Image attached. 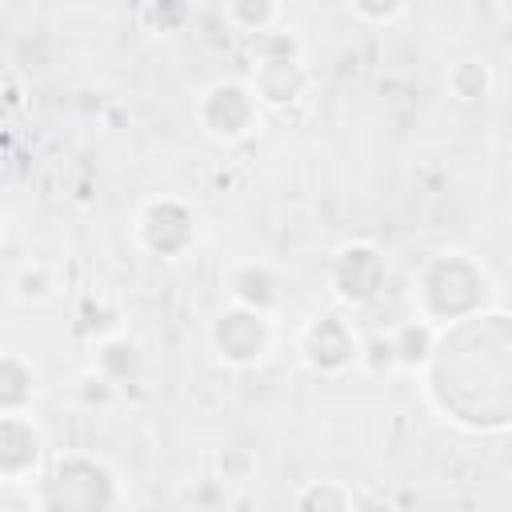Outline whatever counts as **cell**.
<instances>
[{
    "instance_id": "1",
    "label": "cell",
    "mask_w": 512,
    "mask_h": 512,
    "mask_svg": "<svg viewBox=\"0 0 512 512\" xmlns=\"http://www.w3.org/2000/svg\"><path fill=\"white\" fill-rule=\"evenodd\" d=\"M488 296H492L488 268L460 248H440L412 272V308L436 328H452L484 312Z\"/></svg>"
},
{
    "instance_id": "2",
    "label": "cell",
    "mask_w": 512,
    "mask_h": 512,
    "mask_svg": "<svg viewBox=\"0 0 512 512\" xmlns=\"http://www.w3.org/2000/svg\"><path fill=\"white\" fill-rule=\"evenodd\" d=\"M124 488L108 460L92 452H60L48 460V468L36 480L32 508L40 512H100L120 508Z\"/></svg>"
},
{
    "instance_id": "3",
    "label": "cell",
    "mask_w": 512,
    "mask_h": 512,
    "mask_svg": "<svg viewBox=\"0 0 512 512\" xmlns=\"http://www.w3.org/2000/svg\"><path fill=\"white\" fill-rule=\"evenodd\" d=\"M248 84L256 92V100L272 112H288L296 104L308 100L312 92V72L304 64V48L296 40V32L272 28L264 36L252 40V72Z\"/></svg>"
},
{
    "instance_id": "4",
    "label": "cell",
    "mask_w": 512,
    "mask_h": 512,
    "mask_svg": "<svg viewBox=\"0 0 512 512\" xmlns=\"http://www.w3.org/2000/svg\"><path fill=\"white\" fill-rule=\"evenodd\" d=\"M260 100L252 92L248 80H236V76H216L208 80L196 100H192V120L200 128L204 140L220 144V148H232V144H244L256 128H260Z\"/></svg>"
},
{
    "instance_id": "5",
    "label": "cell",
    "mask_w": 512,
    "mask_h": 512,
    "mask_svg": "<svg viewBox=\"0 0 512 512\" xmlns=\"http://www.w3.org/2000/svg\"><path fill=\"white\" fill-rule=\"evenodd\" d=\"M276 348V320L272 312H256L244 304H224L212 320H208V352L216 356V364L232 368V372H248L260 368Z\"/></svg>"
},
{
    "instance_id": "6",
    "label": "cell",
    "mask_w": 512,
    "mask_h": 512,
    "mask_svg": "<svg viewBox=\"0 0 512 512\" xmlns=\"http://www.w3.org/2000/svg\"><path fill=\"white\" fill-rule=\"evenodd\" d=\"M132 240L140 252L156 260H180L196 244V208L184 196L160 192L136 208Z\"/></svg>"
},
{
    "instance_id": "7",
    "label": "cell",
    "mask_w": 512,
    "mask_h": 512,
    "mask_svg": "<svg viewBox=\"0 0 512 512\" xmlns=\"http://www.w3.org/2000/svg\"><path fill=\"white\" fill-rule=\"evenodd\" d=\"M296 356L312 376H344L360 364L364 344L352 320H344L340 312H320L312 320H304V328L296 332Z\"/></svg>"
},
{
    "instance_id": "8",
    "label": "cell",
    "mask_w": 512,
    "mask_h": 512,
    "mask_svg": "<svg viewBox=\"0 0 512 512\" xmlns=\"http://www.w3.org/2000/svg\"><path fill=\"white\" fill-rule=\"evenodd\" d=\"M384 276H388L384 252L372 240H344L332 252L328 284H332V296L340 304H348V308L372 304L380 296V288H384Z\"/></svg>"
},
{
    "instance_id": "9",
    "label": "cell",
    "mask_w": 512,
    "mask_h": 512,
    "mask_svg": "<svg viewBox=\"0 0 512 512\" xmlns=\"http://www.w3.org/2000/svg\"><path fill=\"white\" fill-rule=\"evenodd\" d=\"M48 468V440L32 412H0V480L8 488L36 484Z\"/></svg>"
},
{
    "instance_id": "10",
    "label": "cell",
    "mask_w": 512,
    "mask_h": 512,
    "mask_svg": "<svg viewBox=\"0 0 512 512\" xmlns=\"http://www.w3.org/2000/svg\"><path fill=\"white\" fill-rule=\"evenodd\" d=\"M224 288H228L232 304H244V308H256V312H272V316H276V308L284 300L280 272L272 264H264V260H236L224 272Z\"/></svg>"
},
{
    "instance_id": "11",
    "label": "cell",
    "mask_w": 512,
    "mask_h": 512,
    "mask_svg": "<svg viewBox=\"0 0 512 512\" xmlns=\"http://www.w3.org/2000/svg\"><path fill=\"white\" fill-rule=\"evenodd\" d=\"M492 88H496V72L484 56H460L444 72V92L456 104H480L492 96Z\"/></svg>"
},
{
    "instance_id": "12",
    "label": "cell",
    "mask_w": 512,
    "mask_h": 512,
    "mask_svg": "<svg viewBox=\"0 0 512 512\" xmlns=\"http://www.w3.org/2000/svg\"><path fill=\"white\" fill-rule=\"evenodd\" d=\"M36 396V364L20 348L0 356V412H28Z\"/></svg>"
},
{
    "instance_id": "13",
    "label": "cell",
    "mask_w": 512,
    "mask_h": 512,
    "mask_svg": "<svg viewBox=\"0 0 512 512\" xmlns=\"http://www.w3.org/2000/svg\"><path fill=\"white\" fill-rule=\"evenodd\" d=\"M388 340H392V352H396V368L416 372V368H428V360L436 352V340H440V328L424 316H412Z\"/></svg>"
},
{
    "instance_id": "14",
    "label": "cell",
    "mask_w": 512,
    "mask_h": 512,
    "mask_svg": "<svg viewBox=\"0 0 512 512\" xmlns=\"http://www.w3.org/2000/svg\"><path fill=\"white\" fill-rule=\"evenodd\" d=\"M220 16L232 32L256 40L272 28H280L284 16V0H220Z\"/></svg>"
},
{
    "instance_id": "15",
    "label": "cell",
    "mask_w": 512,
    "mask_h": 512,
    "mask_svg": "<svg viewBox=\"0 0 512 512\" xmlns=\"http://www.w3.org/2000/svg\"><path fill=\"white\" fill-rule=\"evenodd\" d=\"M140 344L136 340H128V336H120V332H112V336H104L100 344H96V372L100 376H108L112 384H124V380H132L136 372H140Z\"/></svg>"
},
{
    "instance_id": "16",
    "label": "cell",
    "mask_w": 512,
    "mask_h": 512,
    "mask_svg": "<svg viewBox=\"0 0 512 512\" xmlns=\"http://www.w3.org/2000/svg\"><path fill=\"white\" fill-rule=\"evenodd\" d=\"M12 300H20V304H48L56 292H60V276L48 268V264H40V260H32V264H24L16 276H12Z\"/></svg>"
},
{
    "instance_id": "17",
    "label": "cell",
    "mask_w": 512,
    "mask_h": 512,
    "mask_svg": "<svg viewBox=\"0 0 512 512\" xmlns=\"http://www.w3.org/2000/svg\"><path fill=\"white\" fill-rule=\"evenodd\" d=\"M144 24L160 36H176L192 24V0H144Z\"/></svg>"
},
{
    "instance_id": "18",
    "label": "cell",
    "mask_w": 512,
    "mask_h": 512,
    "mask_svg": "<svg viewBox=\"0 0 512 512\" xmlns=\"http://www.w3.org/2000/svg\"><path fill=\"white\" fill-rule=\"evenodd\" d=\"M292 504H296V508H352L356 496H352L344 484H336V480H308V484L292 496Z\"/></svg>"
},
{
    "instance_id": "19",
    "label": "cell",
    "mask_w": 512,
    "mask_h": 512,
    "mask_svg": "<svg viewBox=\"0 0 512 512\" xmlns=\"http://www.w3.org/2000/svg\"><path fill=\"white\" fill-rule=\"evenodd\" d=\"M344 4L360 24H376V28L392 24V20H400L408 12V0H344Z\"/></svg>"
},
{
    "instance_id": "20",
    "label": "cell",
    "mask_w": 512,
    "mask_h": 512,
    "mask_svg": "<svg viewBox=\"0 0 512 512\" xmlns=\"http://www.w3.org/2000/svg\"><path fill=\"white\" fill-rule=\"evenodd\" d=\"M216 468H220V480L228 488H240V484H248L256 476V456L244 452V448H228V452L216 456Z\"/></svg>"
},
{
    "instance_id": "21",
    "label": "cell",
    "mask_w": 512,
    "mask_h": 512,
    "mask_svg": "<svg viewBox=\"0 0 512 512\" xmlns=\"http://www.w3.org/2000/svg\"><path fill=\"white\" fill-rule=\"evenodd\" d=\"M4 100H8V108H20V88H16V76L12 72H8V96Z\"/></svg>"
},
{
    "instance_id": "22",
    "label": "cell",
    "mask_w": 512,
    "mask_h": 512,
    "mask_svg": "<svg viewBox=\"0 0 512 512\" xmlns=\"http://www.w3.org/2000/svg\"><path fill=\"white\" fill-rule=\"evenodd\" d=\"M500 12H504V16H512V0H500Z\"/></svg>"
}]
</instances>
